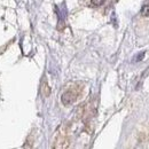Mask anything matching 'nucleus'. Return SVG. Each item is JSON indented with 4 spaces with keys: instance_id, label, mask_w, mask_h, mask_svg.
Masks as SVG:
<instances>
[{
    "instance_id": "1",
    "label": "nucleus",
    "mask_w": 149,
    "mask_h": 149,
    "mask_svg": "<svg viewBox=\"0 0 149 149\" xmlns=\"http://www.w3.org/2000/svg\"><path fill=\"white\" fill-rule=\"evenodd\" d=\"M76 94L72 91H67L62 94V97H61V101L64 106H69V104H72L74 101H76Z\"/></svg>"
},
{
    "instance_id": "2",
    "label": "nucleus",
    "mask_w": 149,
    "mask_h": 149,
    "mask_svg": "<svg viewBox=\"0 0 149 149\" xmlns=\"http://www.w3.org/2000/svg\"><path fill=\"white\" fill-rule=\"evenodd\" d=\"M41 94H42L44 97H47V96H49V94H51V88H49V86H48V84H47L46 78H44L42 84H41Z\"/></svg>"
},
{
    "instance_id": "3",
    "label": "nucleus",
    "mask_w": 149,
    "mask_h": 149,
    "mask_svg": "<svg viewBox=\"0 0 149 149\" xmlns=\"http://www.w3.org/2000/svg\"><path fill=\"white\" fill-rule=\"evenodd\" d=\"M141 15L142 16H149V5H143L141 8Z\"/></svg>"
},
{
    "instance_id": "4",
    "label": "nucleus",
    "mask_w": 149,
    "mask_h": 149,
    "mask_svg": "<svg viewBox=\"0 0 149 149\" xmlns=\"http://www.w3.org/2000/svg\"><path fill=\"white\" fill-rule=\"evenodd\" d=\"M143 57H145V52H140L138 55L133 57V62H140V61L143 60Z\"/></svg>"
},
{
    "instance_id": "5",
    "label": "nucleus",
    "mask_w": 149,
    "mask_h": 149,
    "mask_svg": "<svg viewBox=\"0 0 149 149\" xmlns=\"http://www.w3.org/2000/svg\"><path fill=\"white\" fill-rule=\"evenodd\" d=\"M91 2L94 6H101V5H103L106 2V0H91Z\"/></svg>"
}]
</instances>
